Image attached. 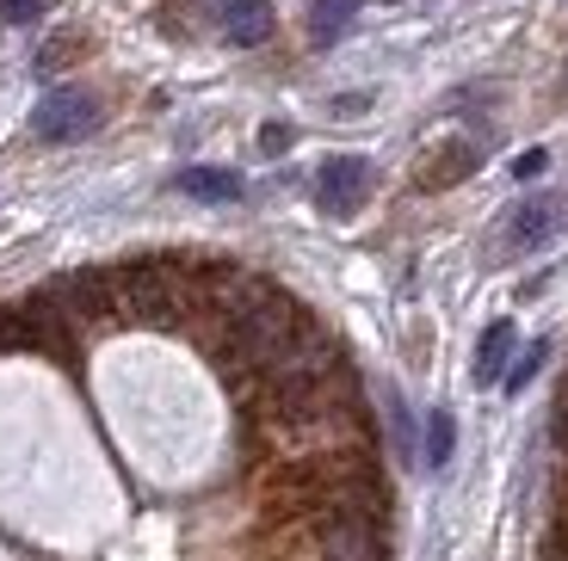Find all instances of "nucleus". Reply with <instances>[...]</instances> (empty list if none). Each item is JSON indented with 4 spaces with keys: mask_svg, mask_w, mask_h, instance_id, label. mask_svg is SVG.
Listing matches in <instances>:
<instances>
[{
    "mask_svg": "<svg viewBox=\"0 0 568 561\" xmlns=\"http://www.w3.org/2000/svg\"><path fill=\"white\" fill-rule=\"evenodd\" d=\"M562 197H531V204H519V211L507 216V247L513 253H531V247H544V241L562 228Z\"/></svg>",
    "mask_w": 568,
    "mask_h": 561,
    "instance_id": "obj_4",
    "label": "nucleus"
},
{
    "mask_svg": "<svg viewBox=\"0 0 568 561\" xmlns=\"http://www.w3.org/2000/svg\"><path fill=\"white\" fill-rule=\"evenodd\" d=\"M173 192L199 197V204H235V197H242V180L229 167H185V173H173Z\"/></svg>",
    "mask_w": 568,
    "mask_h": 561,
    "instance_id": "obj_6",
    "label": "nucleus"
},
{
    "mask_svg": "<svg viewBox=\"0 0 568 561\" xmlns=\"http://www.w3.org/2000/svg\"><path fill=\"white\" fill-rule=\"evenodd\" d=\"M291 142H297V130H291V124L278 118V124H266V130H260V155H284Z\"/></svg>",
    "mask_w": 568,
    "mask_h": 561,
    "instance_id": "obj_12",
    "label": "nucleus"
},
{
    "mask_svg": "<svg viewBox=\"0 0 568 561\" xmlns=\"http://www.w3.org/2000/svg\"><path fill=\"white\" fill-rule=\"evenodd\" d=\"M544 167H550V155H544V149H526V155L513 161V180H538Z\"/></svg>",
    "mask_w": 568,
    "mask_h": 561,
    "instance_id": "obj_14",
    "label": "nucleus"
},
{
    "mask_svg": "<svg viewBox=\"0 0 568 561\" xmlns=\"http://www.w3.org/2000/svg\"><path fill=\"white\" fill-rule=\"evenodd\" d=\"M93 124H100V105L81 86H62V93H50L31 112V136L38 142H81V136H93Z\"/></svg>",
    "mask_w": 568,
    "mask_h": 561,
    "instance_id": "obj_2",
    "label": "nucleus"
},
{
    "mask_svg": "<svg viewBox=\"0 0 568 561\" xmlns=\"http://www.w3.org/2000/svg\"><path fill=\"white\" fill-rule=\"evenodd\" d=\"M322 561H389V519L371 512H315Z\"/></svg>",
    "mask_w": 568,
    "mask_h": 561,
    "instance_id": "obj_1",
    "label": "nucleus"
},
{
    "mask_svg": "<svg viewBox=\"0 0 568 561\" xmlns=\"http://www.w3.org/2000/svg\"><path fill=\"white\" fill-rule=\"evenodd\" d=\"M476 161H483V155H476V142H445L439 155L420 167V185H426V192H445V185H457L464 173H476Z\"/></svg>",
    "mask_w": 568,
    "mask_h": 561,
    "instance_id": "obj_7",
    "label": "nucleus"
},
{
    "mask_svg": "<svg viewBox=\"0 0 568 561\" xmlns=\"http://www.w3.org/2000/svg\"><path fill=\"white\" fill-rule=\"evenodd\" d=\"M315 197H322L327 216H353L371 197V161L365 155H327L315 173Z\"/></svg>",
    "mask_w": 568,
    "mask_h": 561,
    "instance_id": "obj_3",
    "label": "nucleus"
},
{
    "mask_svg": "<svg viewBox=\"0 0 568 561\" xmlns=\"http://www.w3.org/2000/svg\"><path fill=\"white\" fill-rule=\"evenodd\" d=\"M452 450H457V420L445 407H433V414H426V469H445Z\"/></svg>",
    "mask_w": 568,
    "mask_h": 561,
    "instance_id": "obj_10",
    "label": "nucleus"
},
{
    "mask_svg": "<svg viewBox=\"0 0 568 561\" xmlns=\"http://www.w3.org/2000/svg\"><path fill=\"white\" fill-rule=\"evenodd\" d=\"M358 7L365 0H310V43H341L346 38V26L358 19Z\"/></svg>",
    "mask_w": 568,
    "mask_h": 561,
    "instance_id": "obj_8",
    "label": "nucleus"
},
{
    "mask_svg": "<svg viewBox=\"0 0 568 561\" xmlns=\"http://www.w3.org/2000/svg\"><path fill=\"white\" fill-rule=\"evenodd\" d=\"M38 13H43V0H0V19L7 26H31Z\"/></svg>",
    "mask_w": 568,
    "mask_h": 561,
    "instance_id": "obj_13",
    "label": "nucleus"
},
{
    "mask_svg": "<svg viewBox=\"0 0 568 561\" xmlns=\"http://www.w3.org/2000/svg\"><path fill=\"white\" fill-rule=\"evenodd\" d=\"M513 358V322H488V334L476 339V382H500Z\"/></svg>",
    "mask_w": 568,
    "mask_h": 561,
    "instance_id": "obj_9",
    "label": "nucleus"
},
{
    "mask_svg": "<svg viewBox=\"0 0 568 561\" xmlns=\"http://www.w3.org/2000/svg\"><path fill=\"white\" fill-rule=\"evenodd\" d=\"M544 358H550V346H544V339H531V346L519 351V358H513V370L500 377V382H507V395H519V389H526V382L544 370Z\"/></svg>",
    "mask_w": 568,
    "mask_h": 561,
    "instance_id": "obj_11",
    "label": "nucleus"
},
{
    "mask_svg": "<svg viewBox=\"0 0 568 561\" xmlns=\"http://www.w3.org/2000/svg\"><path fill=\"white\" fill-rule=\"evenodd\" d=\"M223 38L242 43V50L266 43L272 38V7H266V0H229V7H223Z\"/></svg>",
    "mask_w": 568,
    "mask_h": 561,
    "instance_id": "obj_5",
    "label": "nucleus"
}]
</instances>
